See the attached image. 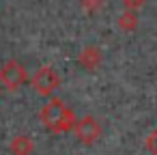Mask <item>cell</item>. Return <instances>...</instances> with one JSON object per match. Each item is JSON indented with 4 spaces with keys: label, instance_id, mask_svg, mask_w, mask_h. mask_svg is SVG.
Returning <instances> with one entry per match:
<instances>
[{
    "label": "cell",
    "instance_id": "1",
    "mask_svg": "<svg viewBox=\"0 0 157 155\" xmlns=\"http://www.w3.org/2000/svg\"><path fill=\"white\" fill-rule=\"evenodd\" d=\"M41 121L48 129L52 131H67L75 125V116L73 112L60 101V99H50L43 108H41Z\"/></svg>",
    "mask_w": 157,
    "mask_h": 155
},
{
    "label": "cell",
    "instance_id": "2",
    "mask_svg": "<svg viewBox=\"0 0 157 155\" xmlns=\"http://www.w3.org/2000/svg\"><path fill=\"white\" fill-rule=\"evenodd\" d=\"M0 82H2L7 88H11V91L20 88L26 82V69H24V65L20 60H15V58L7 60L2 67H0Z\"/></svg>",
    "mask_w": 157,
    "mask_h": 155
},
{
    "label": "cell",
    "instance_id": "3",
    "mask_svg": "<svg viewBox=\"0 0 157 155\" xmlns=\"http://www.w3.org/2000/svg\"><path fill=\"white\" fill-rule=\"evenodd\" d=\"M58 84H60L58 73H56L52 67H48V65H45V67H39L37 73L33 76V86H35V91L41 93V95L54 93V91L58 88Z\"/></svg>",
    "mask_w": 157,
    "mask_h": 155
},
{
    "label": "cell",
    "instance_id": "4",
    "mask_svg": "<svg viewBox=\"0 0 157 155\" xmlns=\"http://www.w3.org/2000/svg\"><path fill=\"white\" fill-rule=\"evenodd\" d=\"M73 129H75L78 138H80L82 142H93V140H97L99 134H101V127H99L97 118H93V116H84V118L75 121Z\"/></svg>",
    "mask_w": 157,
    "mask_h": 155
},
{
    "label": "cell",
    "instance_id": "5",
    "mask_svg": "<svg viewBox=\"0 0 157 155\" xmlns=\"http://www.w3.org/2000/svg\"><path fill=\"white\" fill-rule=\"evenodd\" d=\"M33 151V140L28 136H15L11 140V153L13 155H30Z\"/></svg>",
    "mask_w": 157,
    "mask_h": 155
},
{
    "label": "cell",
    "instance_id": "6",
    "mask_svg": "<svg viewBox=\"0 0 157 155\" xmlns=\"http://www.w3.org/2000/svg\"><path fill=\"white\" fill-rule=\"evenodd\" d=\"M146 146H148V151H151L153 155H157V127L148 134V138H146Z\"/></svg>",
    "mask_w": 157,
    "mask_h": 155
}]
</instances>
